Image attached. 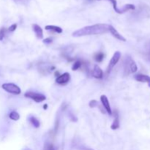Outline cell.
<instances>
[{
    "label": "cell",
    "instance_id": "1",
    "mask_svg": "<svg viewBox=\"0 0 150 150\" xmlns=\"http://www.w3.org/2000/svg\"><path fill=\"white\" fill-rule=\"evenodd\" d=\"M109 32V25L106 23H97V24L86 26L73 32L72 35L75 38L87 36V35H100Z\"/></svg>",
    "mask_w": 150,
    "mask_h": 150
},
{
    "label": "cell",
    "instance_id": "2",
    "mask_svg": "<svg viewBox=\"0 0 150 150\" xmlns=\"http://www.w3.org/2000/svg\"><path fill=\"white\" fill-rule=\"evenodd\" d=\"M137 70V64L134 60L130 56H126L124 61V74L125 76H128L131 73H136Z\"/></svg>",
    "mask_w": 150,
    "mask_h": 150
},
{
    "label": "cell",
    "instance_id": "3",
    "mask_svg": "<svg viewBox=\"0 0 150 150\" xmlns=\"http://www.w3.org/2000/svg\"><path fill=\"white\" fill-rule=\"evenodd\" d=\"M108 1H109L112 4L113 8H114V11H115L116 13H118V14H122V13L128 11V10H133L136 9L135 5H133V4H125L122 8H118V7H117V0H108Z\"/></svg>",
    "mask_w": 150,
    "mask_h": 150
},
{
    "label": "cell",
    "instance_id": "4",
    "mask_svg": "<svg viewBox=\"0 0 150 150\" xmlns=\"http://www.w3.org/2000/svg\"><path fill=\"white\" fill-rule=\"evenodd\" d=\"M1 87L7 92L13 95H20L21 90L18 85L13 83H5L1 85Z\"/></svg>",
    "mask_w": 150,
    "mask_h": 150
},
{
    "label": "cell",
    "instance_id": "5",
    "mask_svg": "<svg viewBox=\"0 0 150 150\" xmlns=\"http://www.w3.org/2000/svg\"><path fill=\"white\" fill-rule=\"evenodd\" d=\"M120 58H121V53L120 51H116L115 53L113 55L112 58L111 59L109 62V64H108V67L106 69V72H105V75L106 76H108L110 74V73L111 72V70H113V68L114 67V66L119 62Z\"/></svg>",
    "mask_w": 150,
    "mask_h": 150
},
{
    "label": "cell",
    "instance_id": "6",
    "mask_svg": "<svg viewBox=\"0 0 150 150\" xmlns=\"http://www.w3.org/2000/svg\"><path fill=\"white\" fill-rule=\"evenodd\" d=\"M24 97L29 98V99H32V100L36 103H42L46 100V97L45 95L35 92H26L24 94Z\"/></svg>",
    "mask_w": 150,
    "mask_h": 150
},
{
    "label": "cell",
    "instance_id": "7",
    "mask_svg": "<svg viewBox=\"0 0 150 150\" xmlns=\"http://www.w3.org/2000/svg\"><path fill=\"white\" fill-rule=\"evenodd\" d=\"M100 101L102 103V105L103 106L104 109L105 110L107 113L109 115H112V110H111V106H110L109 101H108V98L105 95H103L100 96Z\"/></svg>",
    "mask_w": 150,
    "mask_h": 150
},
{
    "label": "cell",
    "instance_id": "8",
    "mask_svg": "<svg viewBox=\"0 0 150 150\" xmlns=\"http://www.w3.org/2000/svg\"><path fill=\"white\" fill-rule=\"evenodd\" d=\"M70 80V75L68 73H64L63 74L60 75L56 79V82L58 84L62 85L65 84V83H68Z\"/></svg>",
    "mask_w": 150,
    "mask_h": 150
},
{
    "label": "cell",
    "instance_id": "9",
    "mask_svg": "<svg viewBox=\"0 0 150 150\" xmlns=\"http://www.w3.org/2000/svg\"><path fill=\"white\" fill-rule=\"evenodd\" d=\"M134 79L139 82L146 83L149 87H150V76L144 74H137L134 76Z\"/></svg>",
    "mask_w": 150,
    "mask_h": 150
},
{
    "label": "cell",
    "instance_id": "10",
    "mask_svg": "<svg viewBox=\"0 0 150 150\" xmlns=\"http://www.w3.org/2000/svg\"><path fill=\"white\" fill-rule=\"evenodd\" d=\"M109 32H110V33H111V35H112L113 36L116 38V39L119 40L123 41V42H125L126 41L125 38L122 35H120V34L119 33L118 31H117V29L114 27V26H111V25H109Z\"/></svg>",
    "mask_w": 150,
    "mask_h": 150
},
{
    "label": "cell",
    "instance_id": "11",
    "mask_svg": "<svg viewBox=\"0 0 150 150\" xmlns=\"http://www.w3.org/2000/svg\"><path fill=\"white\" fill-rule=\"evenodd\" d=\"M92 76L95 79H101L103 78V72L101 70L100 67L98 65H95L93 70H92Z\"/></svg>",
    "mask_w": 150,
    "mask_h": 150
},
{
    "label": "cell",
    "instance_id": "12",
    "mask_svg": "<svg viewBox=\"0 0 150 150\" xmlns=\"http://www.w3.org/2000/svg\"><path fill=\"white\" fill-rule=\"evenodd\" d=\"M32 29H33V31L37 38L38 39H42V38H43V32H42V28L39 25L36 24V23H34L32 25Z\"/></svg>",
    "mask_w": 150,
    "mask_h": 150
},
{
    "label": "cell",
    "instance_id": "13",
    "mask_svg": "<svg viewBox=\"0 0 150 150\" xmlns=\"http://www.w3.org/2000/svg\"><path fill=\"white\" fill-rule=\"evenodd\" d=\"M89 106L90 107V108H98L100 110V111L103 114H105V113H106L105 110L104 109L103 106L102 105H100V104L99 103V102H98V101L95 100H91L90 102H89Z\"/></svg>",
    "mask_w": 150,
    "mask_h": 150
},
{
    "label": "cell",
    "instance_id": "14",
    "mask_svg": "<svg viewBox=\"0 0 150 150\" xmlns=\"http://www.w3.org/2000/svg\"><path fill=\"white\" fill-rule=\"evenodd\" d=\"M45 29L46 30H50V31H53V32H55L57 33L61 34L62 33L63 30L61 27L57 26H54V25H47V26H45Z\"/></svg>",
    "mask_w": 150,
    "mask_h": 150
},
{
    "label": "cell",
    "instance_id": "15",
    "mask_svg": "<svg viewBox=\"0 0 150 150\" xmlns=\"http://www.w3.org/2000/svg\"><path fill=\"white\" fill-rule=\"evenodd\" d=\"M28 120L30 122V124L32 125V126L35 127V128H38L40 126V122L39 120L36 118L35 117H33V116H30L28 118Z\"/></svg>",
    "mask_w": 150,
    "mask_h": 150
},
{
    "label": "cell",
    "instance_id": "16",
    "mask_svg": "<svg viewBox=\"0 0 150 150\" xmlns=\"http://www.w3.org/2000/svg\"><path fill=\"white\" fill-rule=\"evenodd\" d=\"M120 127V119H119V115H118V112L117 111V114L115 116V118H114V122L112 123L111 126V128L112 130H117Z\"/></svg>",
    "mask_w": 150,
    "mask_h": 150
},
{
    "label": "cell",
    "instance_id": "17",
    "mask_svg": "<svg viewBox=\"0 0 150 150\" xmlns=\"http://www.w3.org/2000/svg\"><path fill=\"white\" fill-rule=\"evenodd\" d=\"M105 57V54L103 52H98L95 54L94 56V59L97 62H101L104 59Z\"/></svg>",
    "mask_w": 150,
    "mask_h": 150
},
{
    "label": "cell",
    "instance_id": "18",
    "mask_svg": "<svg viewBox=\"0 0 150 150\" xmlns=\"http://www.w3.org/2000/svg\"><path fill=\"white\" fill-rule=\"evenodd\" d=\"M9 118L10 120H13V121H18V120L20 119V115H19L18 113L16 111H13L10 113L9 114Z\"/></svg>",
    "mask_w": 150,
    "mask_h": 150
},
{
    "label": "cell",
    "instance_id": "19",
    "mask_svg": "<svg viewBox=\"0 0 150 150\" xmlns=\"http://www.w3.org/2000/svg\"><path fill=\"white\" fill-rule=\"evenodd\" d=\"M82 66V62L80 61V60H77V61H76L74 62V64H73V67H72V70H73V71H75V70H79V68H81V67Z\"/></svg>",
    "mask_w": 150,
    "mask_h": 150
},
{
    "label": "cell",
    "instance_id": "20",
    "mask_svg": "<svg viewBox=\"0 0 150 150\" xmlns=\"http://www.w3.org/2000/svg\"><path fill=\"white\" fill-rule=\"evenodd\" d=\"M7 32V29L5 27H1L0 29V41H2L3 39L5 37L6 33Z\"/></svg>",
    "mask_w": 150,
    "mask_h": 150
},
{
    "label": "cell",
    "instance_id": "21",
    "mask_svg": "<svg viewBox=\"0 0 150 150\" xmlns=\"http://www.w3.org/2000/svg\"><path fill=\"white\" fill-rule=\"evenodd\" d=\"M44 150H56V149L54 148V145L51 144H46L45 145Z\"/></svg>",
    "mask_w": 150,
    "mask_h": 150
},
{
    "label": "cell",
    "instance_id": "22",
    "mask_svg": "<svg viewBox=\"0 0 150 150\" xmlns=\"http://www.w3.org/2000/svg\"><path fill=\"white\" fill-rule=\"evenodd\" d=\"M69 119H70V121L74 122H76L78 121V119L76 118V116H75L74 114H73V113H71V112L69 113Z\"/></svg>",
    "mask_w": 150,
    "mask_h": 150
},
{
    "label": "cell",
    "instance_id": "23",
    "mask_svg": "<svg viewBox=\"0 0 150 150\" xmlns=\"http://www.w3.org/2000/svg\"><path fill=\"white\" fill-rule=\"evenodd\" d=\"M16 28H17V24H16V23H13V24H12L11 26L7 29V31H9V32H13L16 30Z\"/></svg>",
    "mask_w": 150,
    "mask_h": 150
},
{
    "label": "cell",
    "instance_id": "24",
    "mask_svg": "<svg viewBox=\"0 0 150 150\" xmlns=\"http://www.w3.org/2000/svg\"><path fill=\"white\" fill-rule=\"evenodd\" d=\"M16 3H18V4H27L29 0H13Z\"/></svg>",
    "mask_w": 150,
    "mask_h": 150
},
{
    "label": "cell",
    "instance_id": "25",
    "mask_svg": "<svg viewBox=\"0 0 150 150\" xmlns=\"http://www.w3.org/2000/svg\"><path fill=\"white\" fill-rule=\"evenodd\" d=\"M145 58L147 61H149L150 62V48L146 51V52L145 53Z\"/></svg>",
    "mask_w": 150,
    "mask_h": 150
},
{
    "label": "cell",
    "instance_id": "26",
    "mask_svg": "<svg viewBox=\"0 0 150 150\" xmlns=\"http://www.w3.org/2000/svg\"><path fill=\"white\" fill-rule=\"evenodd\" d=\"M42 42L45 44H50L52 42V39L51 38H46V39H44Z\"/></svg>",
    "mask_w": 150,
    "mask_h": 150
},
{
    "label": "cell",
    "instance_id": "27",
    "mask_svg": "<svg viewBox=\"0 0 150 150\" xmlns=\"http://www.w3.org/2000/svg\"><path fill=\"white\" fill-rule=\"evenodd\" d=\"M83 150H94L92 149H90V148H87V147H83Z\"/></svg>",
    "mask_w": 150,
    "mask_h": 150
},
{
    "label": "cell",
    "instance_id": "28",
    "mask_svg": "<svg viewBox=\"0 0 150 150\" xmlns=\"http://www.w3.org/2000/svg\"><path fill=\"white\" fill-rule=\"evenodd\" d=\"M47 108H48V105H47V104H45V105H44V106H43L44 109H47Z\"/></svg>",
    "mask_w": 150,
    "mask_h": 150
},
{
    "label": "cell",
    "instance_id": "29",
    "mask_svg": "<svg viewBox=\"0 0 150 150\" xmlns=\"http://www.w3.org/2000/svg\"><path fill=\"white\" fill-rule=\"evenodd\" d=\"M25 150H30V149H25Z\"/></svg>",
    "mask_w": 150,
    "mask_h": 150
}]
</instances>
